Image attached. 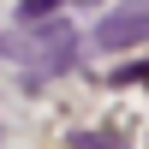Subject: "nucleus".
I'll use <instances>...</instances> for the list:
<instances>
[{
    "mask_svg": "<svg viewBox=\"0 0 149 149\" xmlns=\"http://www.w3.org/2000/svg\"><path fill=\"white\" fill-rule=\"evenodd\" d=\"M60 12V0H18V24H48Z\"/></svg>",
    "mask_w": 149,
    "mask_h": 149,
    "instance_id": "obj_3",
    "label": "nucleus"
},
{
    "mask_svg": "<svg viewBox=\"0 0 149 149\" xmlns=\"http://www.w3.org/2000/svg\"><path fill=\"white\" fill-rule=\"evenodd\" d=\"M84 149H107V143H102V137H84Z\"/></svg>",
    "mask_w": 149,
    "mask_h": 149,
    "instance_id": "obj_4",
    "label": "nucleus"
},
{
    "mask_svg": "<svg viewBox=\"0 0 149 149\" xmlns=\"http://www.w3.org/2000/svg\"><path fill=\"white\" fill-rule=\"evenodd\" d=\"M30 36H0V54L24 60L30 66V78H48V72H66L72 54H78V36H72V24H24Z\"/></svg>",
    "mask_w": 149,
    "mask_h": 149,
    "instance_id": "obj_1",
    "label": "nucleus"
},
{
    "mask_svg": "<svg viewBox=\"0 0 149 149\" xmlns=\"http://www.w3.org/2000/svg\"><path fill=\"white\" fill-rule=\"evenodd\" d=\"M137 42H149V6H119L95 24V48H107V54H125Z\"/></svg>",
    "mask_w": 149,
    "mask_h": 149,
    "instance_id": "obj_2",
    "label": "nucleus"
}]
</instances>
